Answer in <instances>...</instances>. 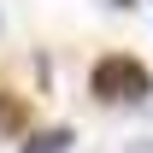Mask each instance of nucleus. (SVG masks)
<instances>
[{
	"mask_svg": "<svg viewBox=\"0 0 153 153\" xmlns=\"http://www.w3.org/2000/svg\"><path fill=\"white\" fill-rule=\"evenodd\" d=\"M71 147V130H41V135H30L18 153H65Z\"/></svg>",
	"mask_w": 153,
	"mask_h": 153,
	"instance_id": "nucleus-2",
	"label": "nucleus"
},
{
	"mask_svg": "<svg viewBox=\"0 0 153 153\" xmlns=\"http://www.w3.org/2000/svg\"><path fill=\"white\" fill-rule=\"evenodd\" d=\"M0 130H18V106H6V100H0Z\"/></svg>",
	"mask_w": 153,
	"mask_h": 153,
	"instance_id": "nucleus-3",
	"label": "nucleus"
},
{
	"mask_svg": "<svg viewBox=\"0 0 153 153\" xmlns=\"http://www.w3.org/2000/svg\"><path fill=\"white\" fill-rule=\"evenodd\" d=\"M88 88H94L100 100H147L153 94V76L141 59H124V53H106L88 71Z\"/></svg>",
	"mask_w": 153,
	"mask_h": 153,
	"instance_id": "nucleus-1",
	"label": "nucleus"
}]
</instances>
